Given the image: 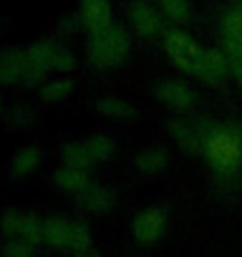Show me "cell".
Listing matches in <instances>:
<instances>
[{"label": "cell", "mask_w": 242, "mask_h": 257, "mask_svg": "<svg viewBox=\"0 0 242 257\" xmlns=\"http://www.w3.org/2000/svg\"><path fill=\"white\" fill-rule=\"evenodd\" d=\"M134 33L121 26L113 23L111 28L88 36L86 41V58L96 66V68H118L124 66L132 56V46H134Z\"/></svg>", "instance_id": "1"}, {"label": "cell", "mask_w": 242, "mask_h": 257, "mask_svg": "<svg viewBox=\"0 0 242 257\" xmlns=\"http://www.w3.org/2000/svg\"><path fill=\"white\" fill-rule=\"evenodd\" d=\"M202 152H204L207 162L219 174H229L242 167V139L232 128H222V126L204 128V149Z\"/></svg>", "instance_id": "2"}, {"label": "cell", "mask_w": 242, "mask_h": 257, "mask_svg": "<svg viewBox=\"0 0 242 257\" xmlns=\"http://www.w3.org/2000/svg\"><path fill=\"white\" fill-rule=\"evenodd\" d=\"M26 56H28V63L38 78H43L51 71L71 73L76 68V53L63 41H56V38H38V41L28 43Z\"/></svg>", "instance_id": "3"}, {"label": "cell", "mask_w": 242, "mask_h": 257, "mask_svg": "<svg viewBox=\"0 0 242 257\" xmlns=\"http://www.w3.org/2000/svg\"><path fill=\"white\" fill-rule=\"evenodd\" d=\"M162 46H164V53L169 58V63L187 73V76H194L199 78V71H202V61H204V46H199L187 31L182 28H167L164 36H162Z\"/></svg>", "instance_id": "4"}, {"label": "cell", "mask_w": 242, "mask_h": 257, "mask_svg": "<svg viewBox=\"0 0 242 257\" xmlns=\"http://www.w3.org/2000/svg\"><path fill=\"white\" fill-rule=\"evenodd\" d=\"M124 16H127V28L144 38V41H152V38H162L164 36V16L159 13L154 0H127V8H124Z\"/></svg>", "instance_id": "5"}, {"label": "cell", "mask_w": 242, "mask_h": 257, "mask_svg": "<svg viewBox=\"0 0 242 257\" xmlns=\"http://www.w3.org/2000/svg\"><path fill=\"white\" fill-rule=\"evenodd\" d=\"M36 81L38 76L33 73L28 63L26 48H18V46L0 48V86H16V83L31 86Z\"/></svg>", "instance_id": "6"}, {"label": "cell", "mask_w": 242, "mask_h": 257, "mask_svg": "<svg viewBox=\"0 0 242 257\" xmlns=\"http://www.w3.org/2000/svg\"><path fill=\"white\" fill-rule=\"evenodd\" d=\"M219 41L229 61L242 58V0L229 3L219 16Z\"/></svg>", "instance_id": "7"}, {"label": "cell", "mask_w": 242, "mask_h": 257, "mask_svg": "<svg viewBox=\"0 0 242 257\" xmlns=\"http://www.w3.org/2000/svg\"><path fill=\"white\" fill-rule=\"evenodd\" d=\"M0 229H3L8 237H21V239L31 242L33 247L43 242V222L31 212L6 209L3 214H0Z\"/></svg>", "instance_id": "8"}, {"label": "cell", "mask_w": 242, "mask_h": 257, "mask_svg": "<svg viewBox=\"0 0 242 257\" xmlns=\"http://www.w3.org/2000/svg\"><path fill=\"white\" fill-rule=\"evenodd\" d=\"M76 16H78V23L86 31V36L101 33V31H106L116 23L111 0H78Z\"/></svg>", "instance_id": "9"}, {"label": "cell", "mask_w": 242, "mask_h": 257, "mask_svg": "<svg viewBox=\"0 0 242 257\" xmlns=\"http://www.w3.org/2000/svg\"><path fill=\"white\" fill-rule=\"evenodd\" d=\"M167 224H169L167 209L149 207V209H142V212L134 217V222H132V234H134L139 242H157V239L164 237Z\"/></svg>", "instance_id": "10"}, {"label": "cell", "mask_w": 242, "mask_h": 257, "mask_svg": "<svg viewBox=\"0 0 242 257\" xmlns=\"http://www.w3.org/2000/svg\"><path fill=\"white\" fill-rule=\"evenodd\" d=\"M157 98H159L164 106L174 108V111H187V108H192L194 101H197L192 86L184 83V81H179V78H167V81H162V83L157 86Z\"/></svg>", "instance_id": "11"}, {"label": "cell", "mask_w": 242, "mask_h": 257, "mask_svg": "<svg viewBox=\"0 0 242 257\" xmlns=\"http://www.w3.org/2000/svg\"><path fill=\"white\" fill-rule=\"evenodd\" d=\"M78 207L88 214H108L116 207V192L106 184H91L78 194Z\"/></svg>", "instance_id": "12"}, {"label": "cell", "mask_w": 242, "mask_h": 257, "mask_svg": "<svg viewBox=\"0 0 242 257\" xmlns=\"http://www.w3.org/2000/svg\"><path fill=\"white\" fill-rule=\"evenodd\" d=\"M73 219L68 217H48L43 219V242H48L51 247H63L71 249V239H73Z\"/></svg>", "instance_id": "13"}, {"label": "cell", "mask_w": 242, "mask_h": 257, "mask_svg": "<svg viewBox=\"0 0 242 257\" xmlns=\"http://www.w3.org/2000/svg\"><path fill=\"white\" fill-rule=\"evenodd\" d=\"M232 68V61L224 51L219 48H207L204 51V61H202V71H199V81L204 83H219L227 71Z\"/></svg>", "instance_id": "14"}, {"label": "cell", "mask_w": 242, "mask_h": 257, "mask_svg": "<svg viewBox=\"0 0 242 257\" xmlns=\"http://www.w3.org/2000/svg\"><path fill=\"white\" fill-rule=\"evenodd\" d=\"M41 162H43V149L38 144H23L11 157V172L16 177H28L41 167Z\"/></svg>", "instance_id": "15"}, {"label": "cell", "mask_w": 242, "mask_h": 257, "mask_svg": "<svg viewBox=\"0 0 242 257\" xmlns=\"http://www.w3.org/2000/svg\"><path fill=\"white\" fill-rule=\"evenodd\" d=\"M53 184L63 192H71V194H81L91 187V179H88V172L83 169H76V167H58L53 172Z\"/></svg>", "instance_id": "16"}, {"label": "cell", "mask_w": 242, "mask_h": 257, "mask_svg": "<svg viewBox=\"0 0 242 257\" xmlns=\"http://www.w3.org/2000/svg\"><path fill=\"white\" fill-rule=\"evenodd\" d=\"M154 3H157L159 13L164 16V21L172 23L174 28L192 21V13H194L192 0H154Z\"/></svg>", "instance_id": "17"}, {"label": "cell", "mask_w": 242, "mask_h": 257, "mask_svg": "<svg viewBox=\"0 0 242 257\" xmlns=\"http://www.w3.org/2000/svg\"><path fill=\"white\" fill-rule=\"evenodd\" d=\"M169 132H172L174 142H177L182 149H187V152H192V154H197V152L204 149V132H202V128H192L189 123L172 121V123H169Z\"/></svg>", "instance_id": "18"}, {"label": "cell", "mask_w": 242, "mask_h": 257, "mask_svg": "<svg viewBox=\"0 0 242 257\" xmlns=\"http://www.w3.org/2000/svg\"><path fill=\"white\" fill-rule=\"evenodd\" d=\"M167 162H169V154H167L162 147H147V149H142V152L134 157V167H137L142 174H147V177L162 172V169L167 167Z\"/></svg>", "instance_id": "19"}, {"label": "cell", "mask_w": 242, "mask_h": 257, "mask_svg": "<svg viewBox=\"0 0 242 257\" xmlns=\"http://www.w3.org/2000/svg\"><path fill=\"white\" fill-rule=\"evenodd\" d=\"M96 111L106 118H113V121H132L137 116L134 106L118 96H106V98H98L96 101Z\"/></svg>", "instance_id": "20"}, {"label": "cell", "mask_w": 242, "mask_h": 257, "mask_svg": "<svg viewBox=\"0 0 242 257\" xmlns=\"http://www.w3.org/2000/svg\"><path fill=\"white\" fill-rule=\"evenodd\" d=\"M61 157H63V164H66V167H76V169H83V172H88V169L96 164V162L91 159V154H88V149H86L83 142L66 144L63 152H61Z\"/></svg>", "instance_id": "21"}, {"label": "cell", "mask_w": 242, "mask_h": 257, "mask_svg": "<svg viewBox=\"0 0 242 257\" xmlns=\"http://www.w3.org/2000/svg\"><path fill=\"white\" fill-rule=\"evenodd\" d=\"M71 93H73V81L71 78H56V81H48L41 88V101L43 103H61Z\"/></svg>", "instance_id": "22"}, {"label": "cell", "mask_w": 242, "mask_h": 257, "mask_svg": "<svg viewBox=\"0 0 242 257\" xmlns=\"http://www.w3.org/2000/svg\"><path fill=\"white\" fill-rule=\"evenodd\" d=\"M83 144H86V149H88L93 162H108L113 157V142L106 134H91Z\"/></svg>", "instance_id": "23"}, {"label": "cell", "mask_w": 242, "mask_h": 257, "mask_svg": "<svg viewBox=\"0 0 242 257\" xmlns=\"http://www.w3.org/2000/svg\"><path fill=\"white\" fill-rule=\"evenodd\" d=\"M0 254L3 257H33V244L21 237H6L0 242Z\"/></svg>", "instance_id": "24"}, {"label": "cell", "mask_w": 242, "mask_h": 257, "mask_svg": "<svg viewBox=\"0 0 242 257\" xmlns=\"http://www.w3.org/2000/svg\"><path fill=\"white\" fill-rule=\"evenodd\" d=\"M71 249L76 254H83V252H91V232L83 222H76L73 224V239H71Z\"/></svg>", "instance_id": "25"}, {"label": "cell", "mask_w": 242, "mask_h": 257, "mask_svg": "<svg viewBox=\"0 0 242 257\" xmlns=\"http://www.w3.org/2000/svg\"><path fill=\"white\" fill-rule=\"evenodd\" d=\"M11 121H13V123L26 126V123H33V121H36V116H33V111H31V108L18 106V108H13V118H11Z\"/></svg>", "instance_id": "26"}, {"label": "cell", "mask_w": 242, "mask_h": 257, "mask_svg": "<svg viewBox=\"0 0 242 257\" xmlns=\"http://www.w3.org/2000/svg\"><path fill=\"white\" fill-rule=\"evenodd\" d=\"M232 73H234V78H237L239 86H242V58H239V61H232Z\"/></svg>", "instance_id": "27"}, {"label": "cell", "mask_w": 242, "mask_h": 257, "mask_svg": "<svg viewBox=\"0 0 242 257\" xmlns=\"http://www.w3.org/2000/svg\"><path fill=\"white\" fill-rule=\"evenodd\" d=\"M78 257H98L96 252H83V254H78Z\"/></svg>", "instance_id": "28"}, {"label": "cell", "mask_w": 242, "mask_h": 257, "mask_svg": "<svg viewBox=\"0 0 242 257\" xmlns=\"http://www.w3.org/2000/svg\"><path fill=\"white\" fill-rule=\"evenodd\" d=\"M0 111H3V96H0Z\"/></svg>", "instance_id": "29"}]
</instances>
